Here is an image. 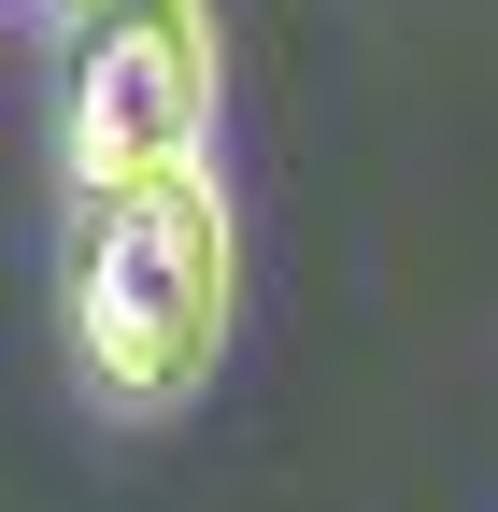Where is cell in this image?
Here are the masks:
<instances>
[{"label": "cell", "mask_w": 498, "mask_h": 512, "mask_svg": "<svg viewBox=\"0 0 498 512\" xmlns=\"http://www.w3.org/2000/svg\"><path fill=\"white\" fill-rule=\"evenodd\" d=\"M57 299H72V370L114 413H185L228 356V313H242V228H228L214 157L86 185Z\"/></svg>", "instance_id": "6da1fadb"}, {"label": "cell", "mask_w": 498, "mask_h": 512, "mask_svg": "<svg viewBox=\"0 0 498 512\" xmlns=\"http://www.w3.org/2000/svg\"><path fill=\"white\" fill-rule=\"evenodd\" d=\"M214 0H72V72H57V157L86 185H129L214 143Z\"/></svg>", "instance_id": "7a4b0ae2"}, {"label": "cell", "mask_w": 498, "mask_h": 512, "mask_svg": "<svg viewBox=\"0 0 498 512\" xmlns=\"http://www.w3.org/2000/svg\"><path fill=\"white\" fill-rule=\"evenodd\" d=\"M29 15H72V0H29Z\"/></svg>", "instance_id": "3957f363"}]
</instances>
